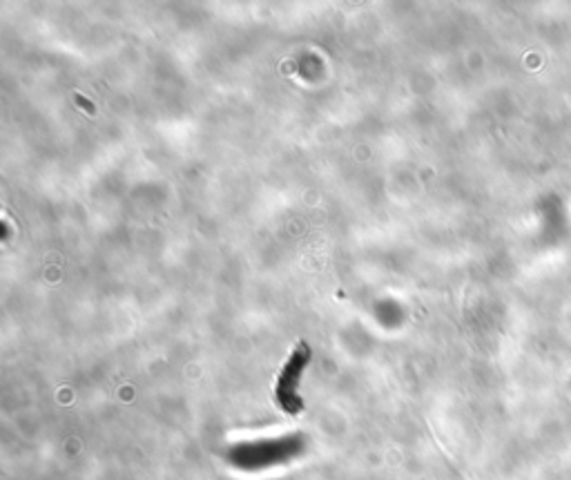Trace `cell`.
Instances as JSON below:
<instances>
[{"label":"cell","mask_w":571,"mask_h":480,"mask_svg":"<svg viewBox=\"0 0 571 480\" xmlns=\"http://www.w3.org/2000/svg\"><path fill=\"white\" fill-rule=\"evenodd\" d=\"M308 362H310V347L306 342H302L293 351L290 360L284 364L282 373H279L275 398H277V404L282 406L286 413H299L302 411L304 402H302V398H299L297 387H299V378H302V373H304Z\"/></svg>","instance_id":"obj_1"},{"label":"cell","mask_w":571,"mask_h":480,"mask_svg":"<svg viewBox=\"0 0 571 480\" xmlns=\"http://www.w3.org/2000/svg\"><path fill=\"white\" fill-rule=\"evenodd\" d=\"M78 103H80V106H85V108H87L90 112H92V106H90V103H87L85 99H80V97H78Z\"/></svg>","instance_id":"obj_2"}]
</instances>
